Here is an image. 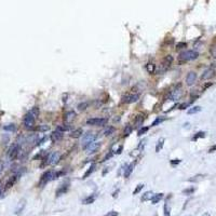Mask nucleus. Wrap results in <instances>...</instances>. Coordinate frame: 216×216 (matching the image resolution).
<instances>
[{"label": "nucleus", "instance_id": "8", "mask_svg": "<svg viewBox=\"0 0 216 216\" xmlns=\"http://www.w3.org/2000/svg\"><path fill=\"white\" fill-rule=\"evenodd\" d=\"M173 63V56L172 55H166L164 56V59H162V63H161V66H160V71H166L170 68V66L172 65Z\"/></svg>", "mask_w": 216, "mask_h": 216}, {"label": "nucleus", "instance_id": "54", "mask_svg": "<svg viewBox=\"0 0 216 216\" xmlns=\"http://www.w3.org/2000/svg\"><path fill=\"white\" fill-rule=\"evenodd\" d=\"M187 216H191V215H187Z\"/></svg>", "mask_w": 216, "mask_h": 216}, {"label": "nucleus", "instance_id": "11", "mask_svg": "<svg viewBox=\"0 0 216 216\" xmlns=\"http://www.w3.org/2000/svg\"><path fill=\"white\" fill-rule=\"evenodd\" d=\"M139 95L138 94H127L122 97V102L125 104H132L138 101Z\"/></svg>", "mask_w": 216, "mask_h": 216}, {"label": "nucleus", "instance_id": "14", "mask_svg": "<svg viewBox=\"0 0 216 216\" xmlns=\"http://www.w3.org/2000/svg\"><path fill=\"white\" fill-rule=\"evenodd\" d=\"M195 80H197V74H195V71H190L186 77L187 86H193V84H195Z\"/></svg>", "mask_w": 216, "mask_h": 216}, {"label": "nucleus", "instance_id": "9", "mask_svg": "<svg viewBox=\"0 0 216 216\" xmlns=\"http://www.w3.org/2000/svg\"><path fill=\"white\" fill-rule=\"evenodd\" d=\"M59 154L57 151H53V152H51L49 156H48V159H47V163L48 164H50V165H55L57 162L59 161Z\"/></svg>", "mask_w": 216, "mask_h": 216}, {"label": "nucleus", "instance_id": "3", "mask_svg": "<svg viewBox=\"0 0 216 216\" xmlns=\"http://www.w3.org/2000/svg\"><path fill=\"white\" fill-rule=\"evenodd\" d=\"M35 121H36V118L29 113V111H28L26 115L24 116L23 123H24V127H25V129H27V130H31V129H34Z\"/></svg>", "mask_w": 216, "mask_h": 216}, {"label": "nucleus", "instance_id": "39", "mask_svg": "<svg viewBox=\"0 0 216 216\" xmlns=\"http://www.w3.org/2000/svg\"><path fill=\"white\" fill-rule=\"evenodd\" d=\"M115 132V127H109L108 129H106L105 130V132H104V134H105V136H109V135H111V134Z\"/></svg>", "mask_w": 216, "mask_h": 216}, {"label": "nucleus", "instance_id": "46", "mask_svg": "<svg viewBox=\"0 0 216 216\" xmlns=\"http://www.w3.org/2000/svg\"><path fill=\"white\" fill-rule=\"evenodd\" d=\"M190 105V103H184V104H182V105H179V109H186L187 107L189 106Z\"/></svg>", "mask_w": 216, "mask_h": 216}, {"label": "nucleus", "instance_id": "53", "mask_svg": "<svg viewBox=\"0 0 216 216\" xmlns=\"http://www.w3.org/2000/svg\"><path fill=\"white\" fill-rule=\"evenodd\" d=\"M201 216H211V215H210V213H204V214H202Z\"/></svg>", "mask_w": 216, "mask_h": 216}, {"label": "nucleus", "instance_id": "1", "mask_svg": "<svg viewBox=\"0 0 216 216\" xmlns=\"http://www.w3.org/2000/svg\"><path fill=\"white\" fill-rule=\"evenodd\" d=\"M198 56H199V53L197 51L187 50V51H184V52H182V53L179 54L178 59H179L181 62H188V61H193V59H195Z\"/></svg>", "mask_w": 216, "mask_h": 216}, {"label": "nucleus", "instance_id": "17", "mask_svg": "<svg viewBox=\"0 0 216 216\" xmlns=\"http://www.w3.org/2000/svg\"><path fill=\"white\" fill-rule=\"evenodd\" d=\"M69 188V185L68 184H63L61 186L59 187V189L56 190V197H61L62 195L67 193V190Z\"/></svg>", "mask_w": 216, "mask_h": 216}, {"label": "nucleus", "instance_id": "19", "mask_svg": "<svg viewBox=\"0 0 216 216\" xmlns=\"http://www.w3.org/2000/svg\"><path fill=\"white\" fill-rule=\"evenodd\" d=\"M76 113L75 111H72V110H70V111H67V113H65V117H64V119H65L66 122H70L71 120H74L75 118H76Z\"/></svg>", "mask_w": 216, "mask_h": 216}, {"label": "nucleus", "instance_id": "44", "mask_svg": "<svg viewBox=\"0 0 216 216\" xmlns=\"http://www.w3.org/2000/svg\"><path fill=\"white\" fill-rule=\"evenodd\" d=\"M4 187L2 186V184L0 183V199L1 198H3V197H4Z\"/></svg>", "mask_w": 216, "mask_h": 216}, {"label": "nucleus", "instance_id": "41", "mask_svg": "<svg viewBox=\"0 0 216 216\" xmlns=\"http://www.w3.org/2000/svg\"><path fill=\"white\" fill-rule=\"evenodd\" d=\"M205 136V132H198L195 133V135L193 137V141H197L198 138H202V137Z\"/></svg>", "mask_w": 216, "mask_h": 216}, {"label": "nucleus", "instance_id": "5", "mask_svg": "<svg viewBox=\"0 0 216 216\" xmlns=\"http://www.w3.org/2000/svg\"><path fill=\"white\" fill-rule=\"evenodd\" d=\"M182 95H183V89H182L181 84H178V86H176L174 89L171 91L169 97L171 101H178V100L182 97Z\"/></svg>", "mask_w": 216, "mask_h": 216}, {"label": "nucleus", "instance_id": "20", "mask_svg": "<svg viewBox=\"0 0 216 216\" xmlns=\"http://www.w3.org/2000/svg\"><path fill=\"white\" fill-rule=\"evenodd\" d=\"M163 198V193H156V195H152V198H151V203L152 204H157L161 201V199Z\"/></svg>", "mask_w": 216, "mask_h": 216}, {"label": "nucleus", "instance_id": "33", "mask_svg": "<svg viewBox=\"0 0 216 216\" xmlns=\"http://www.w3.org/2000/svg\"><path fill=\"white\" fill-rule=\"evenodd\" d=\"M145 68L149 74H154V70H156V65L154 64H147Z\"/></svg>", "mask_w": 216, "mask_h": 216}, {"label": "nucleus", "instance_id": "16", "mask_svg": "<svg viewBox=\"0 0 216 216\" xmlns=\"http://www.w3.org/2000/svg\"><path fill=\"white\" fill-rule=\"evenodd\" d=\"M25 205H26V200L25 199H22L21 201L18 202V205H16V209H15V214L16 215H20L25 209Z\"/></svg>", "mask_w": 216, "mask_h": 216}, {"label": "nucleus", "instance_id": "50", "mask_svg": "<svg viewBox=\"0 0 216 216\" xmlns=\"http://www.w3.org/2000/svg\"><path fill=\"white\" fill-rule=\"evenodd\" d=\"M214 151H216V145L212 146V147L209 149V152H210V154H212V152H214Z\"/></svg>", "mask_w": 216, "mask_h": 216}, {"label": "nucleus", "instance_id": "29", "mask_svg": "<svg viewBox=\"0 0 216 216\" xmlns=\"http://www.w3.org/2000/svg\"><path fill=\"white\" fill-rule=\"evenodd\" d=\"M3 129L6 131H9V132H15V131H16V125H15L14 123H10V124L4 125Z\"/></svg>", "mask_w": 216, "mask_h": 216}, {"label": "nucleus", "instance_id": "25", "mask_svg": "<svg viewBox=\"0 0 216 216\" xmlns=\"http://www.w3.org/2000/svg\"><path fill=\"white\" fill-rule=\"evenodd\" d=\"M152 195H154L152 191H146V193L142 195V199H141V200H142V201H148V200H151Z\"/></svg>", "mask_w": 216, "mask_h": 216}, {"label": "nucleus", "instance_id": "31", "mask_svg": "<svg viewBox=\"0 0 216 216\" xmlns=\"http://www.w3.org/2000/svg\"><path fill=\"white\" fill-rule=\"evenodd\" d=\"M163 145H164V138H160L157 143V146H156V152H159L161 149H162Z\"/></svg>", "mask_w": 216, "mask_h": 216}, {"label": "nucleus", "instance_id": "12", "mask_svg": "<svg viewBox=\"0 0 216 216\" xmlns=\"http://www.w3.org/2000/svg\"><path fill=\"white\" fill-rule=\"evenodd\" d=\"M214 76H215V69L211 67V68H207L203 71V74H202V76H201V79L209 80V79H211V78H213Z\"/></svg>", "mask_w": 216, "mask_h": 216}, {"label": "nucleus", "instance_id": "51", "mask_svg": "<svg viewBox=\"0 0 216 216\" xmlns=\"http://www.w3.org/2000/svg\"><path fill=\"white\" fill-rule=\"evenodd\" d=\"M211 53H212V55H213L214 57H216V47L212 48V50H211Z\"/></svg>", "mask_w": 216, "mask_h": 216}, {"label": "nucleus", "instance_id": "10", "mask_svg": "<svg viewBox=\"0 0 216 216\" xmlns=\"http://www.w3.org/2000/svg\"><path fill=\"white\" fill-rule=\"evenodd\" d=\"M102 143L101 142H97V141H94L93 143H91L89 146H86V154H94V152H96V151L100 149V147H101Z\"/></svg>", "mask_w": 216, "mask_h": 216}, {"label": "nucleus", "instance_id": "13", "mask_svg": "<svg viewBox=\"0 0 216 216\" xmlns=\"http://www.w3.org/2000/svg\"><path fill=\"white\" fill-rule=\"evenodd\" d=\"M18 177H20V174H14L13 176H11V177L7 181L6 185H4V189H9V188H11L12 186H14V184L18 182Z\"/></svg>", "mask_w": 216, "mask_h": 216}, {"label": "nucleus", "instance_id": "4", "mask_svg": "<svg viewBox=\"0 0 216 216\" xmlns=\"http://www.w3.org/2000/svg\"><path fill=\"white\" fill-rule=\"evenodd\" d=\"M96 137H97V135L95 133H93V132H88V133H86L84 135H83V138H82V148H84L86 149V146H89L91 143H93L96 139Z\"/></svg>", "mask_w": 216, "mask_h": 216}, {"label": "nucleus", "instance_id": "18", "mask_svg": "<svg viewBox=\"0 0 216 216\" xmlns=\"http://www.w3.org/2000/svg\"><path fill=\"white\" fill-rule=\"evenodd\" d=\"M145 120V116L144 115H138L135 117V120H134V125L135 127H139L143 124V122Z\"/></svg>", "mask_w": 216, "mask_h": 216}, {"label": "nucleus", "instance_id": "37", "mask_svg": "<svg viewBox=\"0 0 216 216\" xmlns=\"http://www.w3.org/2000/svg\"><path fill=\"white\" fill-rule=\"evenodd\" d=\"M132 131H133V127H131L130 124H127V127H124V137L129 136L132 133Z\"/></svg>", "mask_w": 216, "mask_h": 216}, {"label": "nucleus", "instance_id": "6", "mask_svg": "<svg viewBox=\"0 0 216 216\" xmlns=\"http://www.w3.org/2000/svg\"><path fill=\"white\" fill-rule=\"evenodd\" d=\"M52 177H53V172L52 171L45 172V173L42 174L41 177H40V181H39V187H45L49 182L52 181Z\"/></svg>", "mask_w": 216, "mask_h": 216}, {"label": "nucleus", "instance_id": "28", "mask_svg": "<svg viewBox=\"0 0 216 216\" xmlns=\"http://www.w3.org/2000/svg\"><path fill=\"white\" fill-rule=\"evenodd\" d=\"M165 119L166 118H164V117H157L156 120L151 123V125H152V127H157V125H159L160 123H162L163 121H165Z\"/></svg>", "mask_w": 216, "mask_h": 216}, {"label": "nucleus", "instance_id": "43", "mask_svg": "<svg viewBox=\"0 0 216 216\" xmlns=\"http://www.w3.org/2000/svg\"><path fill=\"white\" fill-rule=\"evenodd\" d=\"M148 131V127H141V129H139L138 130V132H137V135H138V136H142L143 134H145L146 132H147Z\"/></svg>", "mask_w": 216, "mask_h": 216}, {"label": "nucleus", "instance_id": "23", "mask_svg": "<svg viewBox=\"0 0 216 216\" xmlns=\"http://www.w3.org/2000/svg\"><path fill=\"white\" fill-rule=\"evenodd\" d=\"M133 169H134V162L133 163H131L130 165H127V169H125V171H124V177L125 178H127L129 176L131 175V173L133 172Z\"/></svg>", "mask_w": 216, "mask_h": 216}, {"label": "nucleus", "instance_id": "15", "mask_svg": "<svg viewBox=\"0 0 216 216\" xmlns=\"http://www.w3.org/2000/svg\"><path fill=\"white\" fill-rule=\"evenodd\" d=\"M50 138L53 143L59 142V141H61V139L63 138V132H61V131H59V130H55L54 132H52V134L50 135Z\"/></svg>", "mask_w": 216, "mask_h": 216}, {"label": "nucleus", "instance_id": "48", "mask_svg": "<svg viewBox=\"0 0 216 216\" xmlns=\"http://www.w3.org/2000/svg\"><path fill=\"white\" fill-rule=\"evenodd\" d=\"M179 162H181V160H179V159H174V160H172V161H171V163L173 164V165H175V164H178Z\"/></svg>", "mask_w": 216, "mask_h": 216}, {"label": "nucleus", "instance_id": "2", "mask_svg": "<svg viewBox=\"0 0 216 216\" xmlns=\"http://www.w3.org/2000/svg\"><path fill=\"white\" fill-rule=\"evenodd\" d=\"M20 152H21V145L18 143H14L13 145H11V147L8 150V158L11 161H13L18 157Z\"/></svg>", "mask_w": 216, "mask_h": 216}, {"label": "nucleus", "instance_id": "49", "mask_svg": "<svg viewBox=\"0 0 216 216\" xmlns=\"http://www.w3.org/2000/svg\"><path fill=\"white\" fill-rule=\"evenodd\" d=\"M113 152H111V151H110V152H108V154H106V157L104 158V160H103V161H106V160L108 159V158H111V156H113Z\"/></svg>", "mask_w": 216, "mask_h": 216}, {"label": "nucleus", "instance_id": "27", "mask_svg": "<svg viewBox=\"0 0 216 216\" xmlns=\"http://www.w3.org/2000/svg\"><path fill=\"white\" fill-rule=\"evenodd\" d=\"M57 130L61 131V132H67V131H70V125L67 124V123H64V124H61L57 127Z\"/></svg>", "mask_w": 216, "mask_h": 216}, {"label": "nucleus", "instance_id": "36", "mask_svg": "<svg viewBox=\"0 0 216 216\" xmlns=\"http://www.w3.org/2000/svg\"><path fill=\"white\" fill-rule=\"evenodd\" d=\"M36 142H37V135H36V134H31V135H29V136L26 138V143H29V144L36 143Z\"/></svg>", "mask_w": 216, "mask_h": 216}, {"label": "nucleus", "instance_id": "24", "mask_svg": "<svg viewBox=\"0 0 216 216\" xmlns=\"http://www.w3.org/2000/svg\"><path fill=\"white\" fill-rule=\"evenodd\" d=\"M89 105H90V103L89 102H81V103L79 104L77 106V108H78V110L79 111H84V110L89 107Z\"/></svg>", "mask_w": 216, "mask_h": 216}, {"label": "nucleus", "instance_id": "7", "mask_svg": "<svg viewBox=\"0 0 216 216\" xmlns=\"http://www.w3.org/2000/svg\"><path fill=\"white\" fill-rule=\"evenodd\" d=\"M107 123L106 118H91L86 120V124L94 125V127H103Z\"/></svg>", "mask_w": 216, "mask_h": 216}, {"label": "nucleus", "instance_id": "38", "mask_svg": "<svg viewBox=\"0 0 216 216\" xmlns=\"http://www.w3.org/2000/svg\"><path fill=\"white\" fill-rule=\"evenodd\" d=\"M144 186H145L144 184H138V185H137V186H136V188L134 189L133 195H137V193H141V191H142V189H143V188H144Z\"/></svg>", "mask_w": 216, "mask_h": 216}, {"label": "nucleus", "instance_id": "45", "mask_svg": "<svg viewBox=\"0 0 216 216\" xmlns=\"http://www.w3.org/2000/svg\"><path fill=\"white\" fill-rule=\"evenodd\" d=\"M105 216H118V212H116V211H110V212H108Z\"/></svg>", "mask_w": 216, "mask_h": 216}, {"label": "nucleus", "instance_id": "26", "mask_svg": "<svg viewBox=\"0 0 216 216\" xmlns=\"http://www.w3.org/2000/svg\"><path fill=\"white\" fill-rule=\"evenodd\" d=\"M95 197L94 195H89V197H86V199H83V201H82V203L83 204H91V203H93V202L95 201Z\"/></svg>", "mask_w": 216, "mask_h": 216}, {"label": "nucleus", "instance_id": "30", "mask_svg": "<svg viewBox=\"0 0 216 216\" xmlns=\"http://www.w3.org/2000/svg\"><path fill=\"white\" fill-rule=\"evenodd\" d=\"M94 170H95V164H91V166H90V168H89V170H88V171H86V173H84V175H83V176H82V178H86V177H89L90 175H91L92 173H93V172H94Z\"/></svg>", "mask_w": 216, "mask_h": 216}, {"label": "nucleus", "instance_id": "34", "mask_svg": "<svg viewBox=\"0 0 216 216\" xmlns=\"http://www.w3.org/2000/svg\"><path fill=\"white\" fill-rule=\"evenodd\" d=\"M36 130L39 131V132H47V131H49V125L40 124V125H38V127H36Z\"/></svg>", "mask_w": 216, "mask_h": 216}, {"label": "nucleus", "instance_id": "22", "mask_svg": "<svg viewBox=\"0 0 216 216\" xmlns=\"http://www.w3.org/2000/svg\"><path fill=\"white\" fill-rule=\"evenodd\" d=\"M204 175L203 174H198V175H195V176H193L191 178H189L188 181L191 182V183H198V182H201L204 179Z\"/></svg>", "mask_w": 216, "mask_h": 216}, {"label": "nucleus", "instance_id": "42", "mask_svg": "<svg viewBox=\"0 0 216 216\" xmlns=\"http://www.w3.org/2000/svg\"><path fill=\"white\" fill-rule=\"evenodd\" d=\"M193 191H195V188L193 187H191V188H187V189H185V190H183V193L184 195H193Z\"/></svg>", "mask_w": 216, "mask_h": 216}, {"label": "nucleus", "instance_id": "32", "mask_svg": "<svg viewBox=\"0 0 216 216\" xmlns=\"http://www.w3.org/2000/svg\"><path fill=\"white\" fill-rule=\"evenodd\" d=\"M199 111H201V107L200 106H195V107H191L190 109H188L187 113H189V115H193V113H197Z\"/></svg>", "mask_w": 216, "mask_h": 216}, {"label": "nucleus", "instance_id": "52", "mask_svg": "<svg viewBox=\"0 0 216 216\" xmlns=\"http://www.w3.org/2000/svg\"><path fill=\"white\" fill-rule=\"evenodd\" d=\"M185 47H186V43H184V42L183 43H178L177 45V49H183V48H185Z\"/></svg>", "mask_w": 216, "mask_h": 216}, {"label": "nucleus", "instance_id": "35", "mask_svg": "<svg viewBox=\"0 0 216 216\" xmlns=\"http://www.w3.org/2000/svg\"><path fill=\"white\" fill-rule=\"evenodd\" d=\"M163 211H164V216H171V210H170L169 203H168V202H165V203H164Z\"/></svg>", "mask_w": 216, "mask_h": 216}, {"label": "nucleus", "instance_id": "40", "mask_svg": "<svg viewBox=\"0 0 216 216\" xmlns=\"http://www.w3.org/2000/svg\"><path fill=\"white\" fill-rule=\"evenodd\" d=\"M29 113H31V115H33L35 118H37V117L39 116V108H38V107H33Z\"/></svg>", "mask_w": 216, "mask_h": 216}, {"label": "nucleus", "instance_id": "47", "mask_svg": "<svg viewBox=\"0 0 216 216\" xmlns=\"http://www.w3.org/2000/svg\"><path fill=\"white\" fill-rule=\"evenodd\" d=\"M122 149H123V146H119V148H117V150L115 151V154H121Z\"/></svg>", "mask_w": 216, "mask_h": 216}, {"label": "nucleus", "instance_id": "21", "mask_svg": "<svg viewBox=\"0 0 216 216\" xmlns=\"http://www.w3.org/2000/svg\"><path fill=\"white\" fill-rule=\"evenodd\" d=\"M83 134V131L82 129H76L75 131H72L70 133V137H72V138H79V137H81V135Z\"/></svg>", "mask_w": 216, "mask_h": 216}]
</instances>
